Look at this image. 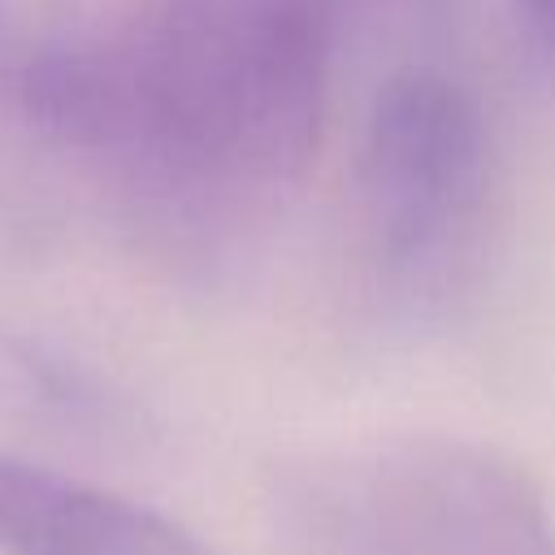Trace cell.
Wrapping results in <instances>:
<instances>
[{"label":"cell","instance_id":"5b68a950","mask_svg":"<svg viewBox=\"0 0 555 555\" xmlns=\"http://www.w3.org/2000/svg\"><path fill=\"white\" fill-rule=\"evenodd\" d=\"M22 108L61 147L134 160L139 78L130 43H82L39 52L22 74Z\"/></svg>","mask_w":555,"mask_h":555},{"label":"cell","instance_id":"6da1fadb","mask_svg":"<svg viewBox=\"0 0 555 555\" xmlns=\"http://www.w3.org/2000/svg\"><path fill=\"white\" fill-rule=\"evenodd\" d=\"M347 0H160L130 43V169L186 199L273 195L308 169Z\"/></svg>","mask_w":555,"mask_h":555},{"label":"cell","instance_id":"8992f818","mask_svg":"<svg viewBox=\"0 0 555 555\" xmlns=\"http://www.w3.org/2000/svg\"><path fill=\"white\" fill-rule=\"evenodd\" d=\"M520 9L529 22V35L542 43L546 56H555V0H520Z\"/></svg>","mask_w":555,"mask_h":555},{"label":"cell","instance_id":"277c9868","mask_svg":"<svg viewBox=\"0 0 555 555\" xmlns=\"http://www.w3.org/2000/svg\"><path fill=\"white\" fill-rule=\"evenodd\" d=\"M0 551L9 555H217L156 507L0 455Z\"/></svg>","mask_w":555,"mask_h":555},{"label":"cell","instance_id":"3957f363","mask_svg":"<svg viewBox=\"0 0 555 555\" xmlns=\"http://www.w3.org/2000/svg\"><path fill=\"white\" fill-rule=\"evenodd\" d=\"M490 195V130L468 82L403 65L373 91L356 208L369 264L403 299H438L464 269Z\"/></svg>","mask_w":555,"mask_h":555},{"label":"cell","instance_id":"7a4b0ae2","mask_svg":"<svg viewBox=\"0 0 555 555\" xmlns=\"http://www.w3.org/2000/svg\"><path fill=\"white\" fill-rule=\"evenodd\" d=\"M308 555H555L529 473L460 438H399L308 464L286 490Z\"/></svg>","mask_w":555,"mask_h":555}]
</instances>
